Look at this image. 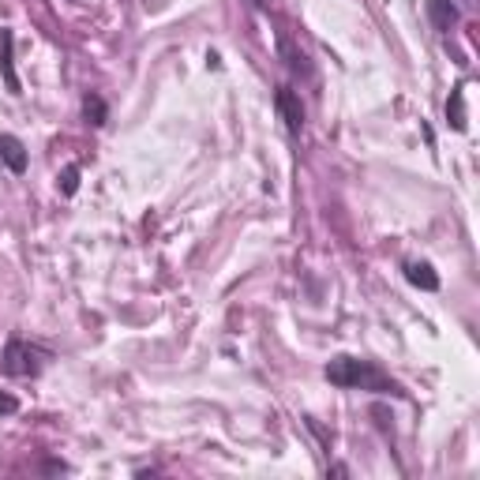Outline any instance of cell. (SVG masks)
<instances>
[{"label": "cell", "mask_w": 480, "mask_h": 480, "mask_svg": "<svg viewBox=\"0 0 480 480\" xmlns=\"http://www.w3.org/2000/svg\"><path fill=\"white\" fill-rule=\"evenodd\" d=\"M326 379L334 387H345V391H372V394H401V387L394 379L372 364V361H361V357H334L326 364Z\"/></svg>", "instance_id": "6da1fadb"}, {"label": "cell", "mask_w": 480, "mask_h": 480, "mask_svg": "<svg viewBox=\"0 0 480 480\" xmlns=\"http://www.w3.org/2000/svg\"><path fill=\"white\" fill-rule=\"evenodd\" d=\"M49 361V353L31 345V342H23V338H8L5 353H0V375H12V379H34L42 375Z\"/></svg>", "instance_id": "7a4b0ae2"}, {"label": "cell", "mask_w": 480, "mask_h": 480, "mask_svg": "<svg viewBox=\"0 0 480 480\" xmlns=\"http://www.w3.org/2000/svg\"><path fill=\"white\" fill-rule=\"evenodd\" d=\"M274 106H278V113H282V120H286V128H289V136H300V128H305V106H300V98H296V90H289V87H282L274 94Z\"/></svg>", "instance_id": "3957f363"}, {"label": "cell", "mask_w": 480, "mask_h": 480, "mask_svg": "<svg viewBox=\"0 0 480 480\" xmlns=\"http://www.w3.org/2000/svg\"><path fill=\"white\" fill-rule=\"evenodd\" d=\"M424 12H428V19H432V27L439 34H450L454 27H458V19H462V12H458L454 0H424Z\"/></svg>", "instance_id": "277c9868"}, {"label": "cell", "mask_w": 480, "mask_h": 480, "mask_svg": "<svg viewBox=\"0 0 480 480\" xmlns=\"http://www.w3.org/2000/svg\"><path fill=\"white\" fill-rule=\"evenodd\" d=\"M12 45H15V34L8 27H0V75H5V83L12 94H23L19 87V75H15V64H12Z\"/></svg>", "instance_id": "5b68a950"}, {"label": "cell", "mask_w": 480, "mask_h": 480, "mask_svg": "<svg viewBox=\"0 0 480 480\" xmlns=\"http://www.w3.org/2000/svg\"><path fill=\"white\" fill-rule=\"evenodd\" d=\"M0 158L12 173H27V146L15 136H0Z\"/></svg>", "instance_id": "8992f818"}, {"label": "cell", "mask_w": 480, "mask_h": 480, "mask_svg": "<svg viewBox=\"0 0 480 480\" xmlns=\"http://www.w3.org/2000/svg\"><path fill=\"white\" fill-rule=\"evenodd\" d=\"M447 120H450L454 132H466L469 128V117H466V87L462 83L454 87L450 98H447Z\"/></svg>", "instance_id": "52a82bcc"}, {"label": "cell", "mask_w": 480, "mask_h": 480, "mask_svg": "<svg viewBox=\"0 0 480 480\" xmlns=\"http://www.w3.org/2000/svg\"><path fill=\"white\" fill-rule=\"evenodd\" d=\"M406 278H409L417 289H424V293H436L439 289V274L432 270V263H420V259L406 263Z\"/></svg>", "instance_id": "ba28073f"}, {"label": "cell", "mask_w": 480, "mask_h": 480, "mask_svg": "<svg viewBox=\"0 0 480 480\" xmlns=\"http://www.w3.org/2000/svg\"><path fill=\"white\" fill-rule=\"evenodd\" d=\"M83 117H87V124H94V128H102L106 117H109V109H106V102H102V94H87V98H83Z\"/></svg>", "instance_id": "9c48e42d"}, {"label": "cell", "mask_w": 480, "mask_h": 480, "mask_svg": "<svg viewBox=\"0 0 480 480\" xmlns=\"http://www.w3.org/2000/svg\"><path fill=\"white\" fill-rule=\"evenodd\" d=\"M75 188H80V165H68L61 173V192L64 195H75Z\"/></svg>", "instance_id": "30bf717a"}, {"label": "cell", "mask_w": 480, "mask_h": 480, "mask_svg": "<svg viewBox=\"0 0 480 480\" xmlns=\"http://www.w3.org/2000/svg\"><path fill=\"white\" fill-rule=\"evenodd\" d=\"M0 413H5V417H12V413H19V401H15L12 394H5V391H0Z\"/></svg>", "instance_id": "8fae6325"}]
</instances>
